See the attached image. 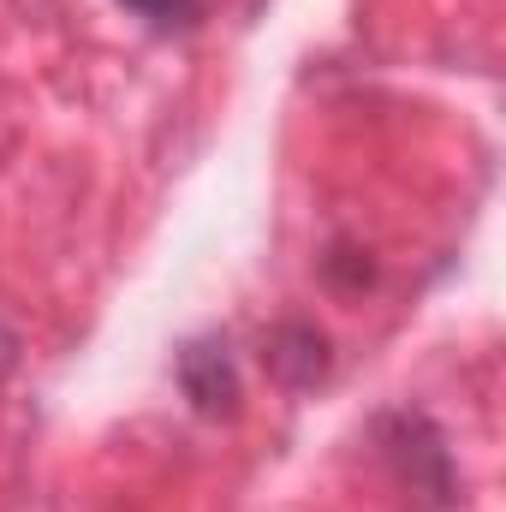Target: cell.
<instances>
[{
	"label": "cell",
	"instance_id": "5",
	"mask_svg": "<svg viewBox=\"0 0 506 512\" xmlns=\"http://www.w3.org/2000/svg\"><path fill=\"white\" fill-rule=\"evenodd\" d=\"M322 274H328V286H340V292H364V286L376 280V268L352 251V245H334V251L322 256Z\"/></svg>",
	"mask_w": 506,
	"mask_h": 512
},
{
	"label": "cell",
	"instance_id": "3",
	"mask_svg": "<svg viewBox=\"0 0 506 512\" xmlns=\"http://www.w3.org/2000/svg\"><path fill=\"white\" fill-rule=\"evenodd\" d=\"M268 370L280 376L286 387H316L328 376V340L310 328V322H280L268 334Z\"/></svg>",
	"mask_w": 506,
	"mask_h": 512
},
{
	"label": "cell",
	"instance_id": "4",
	"mask_svg": "<svg viewBox=\"0 0 506 512\" xmlns=\"http://www.w3.org/2000/svg\"><path fill=\"white\" fill-rule=\"evenodd\" d=\"M131 18H143L149 30H161V36H173V30H191L197 18H203V0H120Z\"/></svg>",
	"mask_w": 506,
	"mask_h": 512
},
{
	"label": "cell",
	"instance_id": "1",
	"mask_svg": "<svg viewBox=\"0 0 506 512\" xmlns=\"http://www.w3.org/2000/svg\"><path fill=\"white\" fill-rule=\"evenodd\" d=\"M381 459L399 471V483L411 495H423L429 507H453V453L441 447L435 423L423 411H387L376 423Z\"/></svg>",
	"mask_w": 506,
	"mask_h": 512
},
{
	"label": "cell",
	"instance_id": "2",
	"mask_svg": "<svg viewBox=\"0 0 506 512\" xmlns=\"http://www.w3.org/2000/svg\"><path fill=\"white\" fill-rule=\"evenodd\" d=\"M179 387L191 399L197 417H227L239 405V370H233V352L221 334H203V340H185L179 346Z\"/></svg>",
	"mask_w": 506,
	"mask_h": 512
},
{
	"label": "cell",
	"instance_id": "6",
	"mask_svg": "<svg viewBox=\"0 0 506 512\" xmlns=\"http://www.w3.org/2000/svg\"><path fill=\"white\" fill-rule=\"evenodd\" d=\"M12 364H18V334H12V328H0V376H6Z\"/></svg>",
	"mask_w": 506,
	"mask_h": 512
}]
</instances>
